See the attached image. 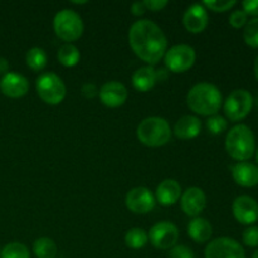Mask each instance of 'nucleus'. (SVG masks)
<instances>
[{"instance_id":"4be33fe9","label":"nucleus","mask_w":258,"mask_h":258,"mask_svg":"<svg viewBox=\"0 0 258 258\" xmlns=\"http://www.w3.org/2000/svg\"><path fill=\"white\" fill-rule=\"evenodd\" d=\"M33 252L37 258H55L58 248L53 239L42 237L33 243Z\"/></svg>"},{"instance_id":"37998d69","label":"nucleus","mask_w":258,"mask_h":258,"mask_svg":"<svg viewBox=\"0 0 258 258\" xmlns=\"http://www.w3.org/2000/svg\"><path fill=\"white\" fill-rule=\"evenodd\" d=\"M0 252H2V251H0Z\"/></svg>"},{"instance_id":"5701e85b","label":"nucleus","mask_w":258,"mask_h":258,"mask_svg":"<svg viewBox=\"0 0 258 258\" xmlns=\"http://www.w3.org/2000/svg\"><path fill=\"white\" fill-rule=\"evenodd\" d=\"M80 50L76 45L71 44V43H66L62 47L58 49L57 58L59 63L64 67H75L78 62H80Z\"/></svg>"},{"instance_id":"7ed1b4c3","label":"nucleus","mask_w":258,"mask_h":258,"mask_svg":"<svg viewBox=\"0 0 258 258\" xmlns=\"http://www.w3.org/2000/svg\"><path fill=\"white\" fill-rule=\"evenodd\" d=\"M226 150L234 160H249L256 151V140L251 128L243 123L233 126L226 136Z\"/></svg>"},{"instance_id":"0eeeda50","label":"nucleus","mask_w":258,"mask_h":258,"mask_svg":"<svg viewBox=\"0 0 258 258\" xmlns=\"http://www.w3.org/2000/svg\"><path fill=\"white\" fill-rule=\"evenodd\" d=\"M253 102V96L249 91L244 88L234 90L224 101V113L233 122L241 121L249 115Z\"/></svg>"},{"instance_id":"6ab92c4d","label":"nucleus","mask_w":258,"mask_h":258,"mask_svg":"<svg viewBox=\"0 0 258 258\" xmlns=\"http://www.w3.org/2000/svg\"><path fill=\"white\" fill-rule=\"evenodd\" d=\"M202 122L198 117L191 115H185L176 121L174 126V134L176 138L181 140H189L194 139L201 134Z\"/></svg>"},{"instance_id":"2f4dec72","label":"nucleus","mask_w":258,"mask_h":258,"mask_svg":"<svg viewBox=\"0 0 258 258\" xmlns=\"http://www.w3.org/2000/svg\"><path fill=\"white\" fill-rule=\"evenodd\" d=\"M169 258H196L194 257L193 251L189 247L179 244V246H174L169 252Z\"/></svg>"},{"instance_id":"ddd939ff","label":"nucleus","mask_w":258,"mask_h":258,"mask_svg":"<svg viewBox=\"0 0 258 258\" xmlns=\"http://www.w3.org/2000/svg\"><path fill=\"white\" fill-rule=\"evenodd\" d=\"M127 88L125 85L117 81H110L106 82L98 91L101 102L105 106L111 108L120 107L127 100Z\"/></svg>"},{"instance_id":"aec40b11","label":"nucleus","mask_w":258,"mask_h":258,"mask_svg":"<svg viewBox=\"0 0 258 258\" xmlns=\"http://www.w3.org/2000/svg\"><path fill=\"white\" fill-rule=\"evenodd\" d=\"M213 233V228L209 221L202 217H196L188 224V234L197 243H204L209 241Z\"/></svg>"},{"instance_id":"4c0bfd02","label":"nucleus","mask_w":258,"mask_h":258,"mask_svg":"<svg viewBox=\"0 0 258 258\" xmlns=\"http://www.w3.org/2000/svg\"><path fill=\"white\" fill-rule=\"evenodd\" d=\"M155 73H156V82H158V81H164L169 75L168 70H165V68H159V70H155Z\"/></svg>"},{"instance_id":"dca6fc26","label":"nucleus","mask_w":258,"mask_h":258,"mask_svg":"<svg viewBox=\"0 0 258 258\" xmlns=\"http://www.w3.org/2000/svg\"><path fill=\"white\" fill-rule=\"evenodd\" d=\"M209 22L208 13L203 4H191L183 15V24L190 33H202Z\"/></svg>"},{"instance_id":"58836bf2","label":"nucleus","mask_w":258,"mask_h":258,"mask_svg":"<svg viewBox=\"0 0 258 258\" xmlns=\"http://www.w3.org/2000/svg\"><path fill=\"white\" fill-rule=\"evenodd\" d=\"M254 75H256V78L258 80V54L256 57V60H254Z\"/></svg>"},{"instance_id":"412c9836","label":"nucleus","mask_w":258,"mask_h":258,"mask_svg":"<svg viewBox=\"0 0 258 258\" xmlns=\"http://www.w3.org/2000/svg\"><path fill=\"white\" fill-rule=\"evenodd\" d=\"M156 73L151 66L140 67L133 75V86L140 92H148L155 86Z\"/></svg>"},{"instance_id":"c756f323","label":"nucleus","mask_w":258,"mask_h":258,"mask_svg":"<svg viewBox=\"0 0 258 258\" xmlns=\"http://www.w3.org/2000/svg\"><path fill=\"white\" fill-rule=\"evenodd\" d=\"M247 22H248V15L244 13L243 9H238L232 12V14L229 15V24L233 28H243L246 27Z\"/></svg>"},{"instance_id":"f3484780","label":"nucleus","mask_w":258,"mask_h":258,"mask_svg":"<svg viewBox=\"0 0 258 258\" xmlns=\"http://www.w3.org/2000/svg\"><path fill=\"white\" fill-rule=\"evenodd\" d=\"M232 176L238 185L253 188L258 185V166L248 161H239L232 166Z\"/></svg>"},{"instance_id":"c9c22d12","label":"nucleus","mask_w":258,"mask_h":258,"mask_svg":"<svg viewBox=\"0 0 258 258\" xmlns=\"http://www.w3.org/2000/svg\"><path fill=\"white\" fill-rule=\"evenodd\" d=\"M146 10L148 9H146L144 2H135L131 5V13H133L135 17H140V15H143Z\"/></svg>"},{"instance_id":"f8f14e48","label":"nucleus","mask_w":258,"mask_h":258,"mask_svg":"<svg viewBox=\"0 0 258 258\" xmlns=\"http://www.w3.org/2000/svg\"><path fill=\"white\" fill-rule=\"evenodd\" d=\"M232 212L241 224H253L258 221V202L249 196H239L234 199Z\"/></svg>"},{"instance_id":"7c9ffc66","label":"nucleus","mask_w":258,"mask_h":258,"mask_svg":"<svg viewBox=\"0 0 258 258\" xmlns=\"http://www.w3.org/2000/svg\"><path fill=\"white\" fill-rule=\"evenodd\" d=\"M242 239H243V243L246 244V246L258 247V227H248V228L243 232Z\"/></svg>"},{"instance_id":"bb28decb","label":"nucleus","mask_w":258,"mask_h":258,"mask_svg":"<svg viewBox=\"0 0 258 258\" xmlns=\"http://www.w3.org/2000/svg\"><path fill=\"white\" fill-rule=\"evenodd\" d=\"M243 39L247 45L258 48V18L248 20L243 30Z\"/></svg>"},{"instance_id":"423d86ee","label":"nucleus","mask_w":258,"mask_h":258,"mask_svg":"<svg viewBox=\"0 0 258 258\" xmlns=\"http://www.w3.org/2000/svg\"><path fill=\"white\" fill-rule=\"evenodd\" d=\"M35 88L40 100L48 105H58L62 102L67 93L64 82L58 75L45 72L37 78Z\"/></svg>"},{"instance_id":"20e7f679","label":"nucleus","mask_w":258,"mask_h":258,"mask_svg":"<svg viewBox=\"0 0 258 258\" xmlns=\"http://www.w3.org/2000/svg\"><path fill=\"white\" fill-rule=\"evenodd\" d=\"M136 136L141 144L150 148H159L169 143L171 128L168 121L163 117H146L139 123Z\"/></svg>"},{"instance_id":"9b49d317","label":"nucleus","mask_w":258,"mask_h":258,"mask_svg":"<svg viewBox=\"0 0 258 258\" xmlns=\"http://www.w3.org/2000/svg\"><path fill=\"white\" fill-rule=\"evenodd\" d=\"M125 204L133 213L146 214L151 212L155 207V197L150 189L138 186L126 194Z\"/></svg>"},{"instance_id":"f03ea898","label":"nucleus","mask_w":258,"mask_h":258,"mask_svg":"<svg viewBox=\"0 0 258 258\" xmlns=\"http://www.w3.org/2000/svg\"><path fill=\"white\" fill-rule=\"evenodd\" d=\"M222 93L217 86L208 82L197 83L189 90L186 102L193 112L202 116L217 115L222 106Z\"/></svg>"},{"instance_id":"4468645a","label":"nucleus","mask_w":258,"mask_h":258,"mask_svg":"<svg viewBox=\"0 0 258 258\" xmlns=\"http://www.w3.org/2000/svg\"><path fill=\"white\" fill-rule=\"evenodd\" d=\"M181 209L189 217H198L207 206V197L201 188L191 186L186 189L180 197Z\"/></svg>"},{"instance_id":"f704fd0d","label":"nucleus","mask_w":258,"mask_h":258,"mask_svg":"<svg viewBox=\"0 0 258 258\" xmlns=\"http://www.w3.org/2000/svg\"><path fill=\"white\" fill-rule=\"evenodd\" d=\"M146 9H150L153 12H158V10L164 9L168 5V2L165 0H144Z\"/></svg>"},{"instance_id":"a211bd4d","label":"nucleus","mask_w":258,"mask_h":258,"mask_svg":"<svg viewBox=\"0 0 258 258\" xmlns=\"http://www.w3.org/2000/svg\"><path fill=\"white\" fill-rule=\"evenodd\" d=\"M181 197V186L174 179H165L156 188L155 198L161 206H173Z\"/></svg>"},{"instance_id":"9d476101","label":"nucleus","mask_w":258,"mask_h":258,"mask_svg":"<svg viewBox=\"0 0 258 258\" xmlns=\"http://www.w3.org/2000/svg\"><path fill=\"white\" fill-rule=\"evenodd\" d=\"M150 243L158 249H171L176 246L179 239V231L171 222L163 221L154 224L149 232Z\"/></svg>"},{"instance_id":"79ce46f5","label":"nucleus","mask_w":258,"mask_h":258,"mask_svg":"<svg viewBox=\"0 0 258 258\" xmlns=\"http://www.w3.org/2000/svg\"><path fill=\"white\" fill-rule=\"evenodd\" d=\"M256 105H257V107H258V95H257V98H256Z\"/></svg>"},{"instance_id":"393cba45","label":"nucleus","mask_w":258,"mask_h":258,"mask_svg":"<svg viewBox=\"0 0 258 258\" xmlns=\"http://www.w3.org/2000/svg\"><path fill=\"white\" fill-rule=\"evenodd\" d=\"M149 236L143 228H131L125 234L126 246L133 249H140L148 243Z\"/></svg>"},{"instance_id":"a878e982","label":"nucleus","mask_w":258,"mask_h":258,"mask_svg":"<svg viewBox=\"0 0 258 258\" xmlns=\"http://www.w3.org/2000/svg\"><path fill=\"white\" fill-rule=\"evenodd\" d=\"M0 258H30L29 249L20 242L8 243L0 252Z\"/></svg>"},{"instance_id":"72a5a7b5","label":"nucleus","mask_w":258,"mask_h":258,"mask_svg":"<svg viewBox=\"0 0 258 258\" xmlns=\"http://www.w3.org/2000/svg\"><path fill=\"white\" fill-rule=\"evenodd\" d=\"M81 92H82L83 97L88 98V100H92V98H95L96 96L98 95V90L97 87H96L93 83H85V85L82 86V88H81Z\"/></svg>"},{"instance_id":"e433bc0d","label":"nucleus","mask_w":258,"mask_h":258,"mask_svg":"<svg viewBox=\"0 0 258 258\" xmlns=\"http://www.w3.org/2000/svg\"><path fill=\"white\" fill-rule=\"evenodd\" d=\"M9 71V62L4 57H0V75H7Z\"/></svg>"},{"instance_id":"f257e3e1","label":"nucleus","mask_w":258,"mask_h":258,"mask_svg":"<svg viewBox=\"0 0 258 258\" xmlns=\"http://www.w3.org/2000/svg\"><path fill=\"white\" fill-rule=\"evenodd\" d=\"M128 43L134 53L150 66L159 63L168 50V40L164 32L149 19L138 20L131 25Z\"/></svg>"},{"instance_id":"b1692460","label":"nucleus","mask_w":258,"mask_h":258,"mask_svg":"<svg viewBox=\"0 0 258 258\" xmlns=\"http://www.w3.org/2000/svg\"><path fill=\"white\" fill-rule=\"evenodd\" d=\"M25 62L27 66L33 71H42L47 66V54L44 49L39 47L30 48L25 55Z\"/></svg>"},{"instance_id":"c85d7f7f","label":"nucleus","mask_w":258,"mask_h":258,"mask_svg":"<svg viewBox=\"0 0 258 258\" xmlns=\"http://www.w3.org/2000/svg\"><path fill=\"white\" fill-rule=\"evenodd\" d=\"M236 4V0H204L203 2L204 7L209 8V9L217 13L227 12V10L232 9Z\"/></svg>"},{"instance_id":"6e6552de","label":"nucleus","mask_w":258,"mask_h":258,"mask_svg":"<svg viewBox=\"0 0 258 258\" xmlns=\"http://www.w3.org/2000/svg\"><path fill=\"white\" fill-rule=\"evenodd\" d=\"M196 50L188 44H176L166 50L164 55V63L168 71L174 73H181L191 68L196 62Z\"/></svg>"},{"instance_id":"1a4fd4ad","label":"nucleus","mask_w":258,"mask_h":258,"mask_svg":"<svg viewBox=\"0 0 258 258\" xmlns=\"http://www.w3.org/2000/svg\"><path fill=\"white\" fill-rule=\"evenodd\" d=\"M206 258H246L242 244L229 237H221L209 242L204 251Z\"/></svg>"},{"instance_id":"473e14b6","label":"nucleus","mask_w":258,"mask_h":258,"mask_svg":"<svg viewBox=\"0 0 258 258\" xmlns=\"http://www.w3.org/2000/svg\"><path fill=\"white\" fill-rule=\"evenodd\" d=\"M242 7L247 15H253L254 18H258V0H246L242 3Z\"/></svg>"},{"instance_id":"39448f33","label":"nucleus","mask_w":258,"mask_h":258,"mask_svg":"<svg viewBox=\"0 0 258 258\" xmlns=\"http://www.w3.org/2000/svg\"><path fill=\"white\" fill-rule=\"evenodd\" d=\"M55 34L64 42H75L82 35L83 22L78 13L72 9H62L55 14L53 20Z\"/></svg>"},{"instance_id":"cd10ccee","label":"nucleus","mask_w":258,"mask_h":258,"mask_svg":"<svg viewBox=\"0 0 258 258\" xmlns=\"http://www.w3.org/2000/svg\"><path fill=\"white\" fill-rule=\"evenodd\" d=\"M227 126H228L227 120L221 115L209 116V118L207 120V128L214 135H219L223 131H226Z\"/></svg>"},{"instance_id":"a19ab883","label":"nucleus","mask_w":258,"mask_h":258,"mask_svg":"<svg viewBox=\"0 0 258 258\" xmlns=\"http://www.w3.org/2000/svg\"><path fill=\"white\" fill-rule=\"evenodd\" d=\"M256 161H257V164H258V149L256 150Z\"/></svg>"},{"instance_id":"2eb2a0df","label":"nucleus","mask_w":258,"mask_h":258,"mask_svg":"<svg viewBox=\"0 0 258 258\" xmlns=\"http://www.w3.org/2000/svg\"><path fill=\"white\" fill-rule=\"evenodd\" d=\"M29 90V82L20 73L8 72L0 80V91L3 95L10 98H19L27 95Z\"/></svg>"},{"instance_id":"ea45409f","label":"nucleus","mask_w":258,"mask_h":258,"mask_svg":"<svg viewBox=\"0 0 258 258\" xmlns=\"http://www.w3.org/2000/svg\"><path fill=\"white\" fill-rule=\"evenodd\" d=\"M252 258H258V249L253 252V254H252Z\"/></svg>"}]
</instances>
